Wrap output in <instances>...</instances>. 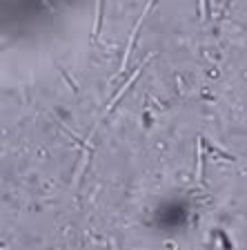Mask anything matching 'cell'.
Segmentation results:
<instances>
[{
    "instance_id": "obj_1",
    "label": "cell",
    "mask_w": 247,
    "mask_h": 250,
    "mask_svg": "<svg viewBox=\"0 0 247 250\" xmlns=\"http://www.w3.org/2000/svg\"><path fill=\"white\" fill-rule=\"evenodd\" d=\"M150 58H152V56H150ZM150 58H147V61H150ZM147 61H145V62H147ZM145 62H140V65H138V69H136V72H134V76L129 78L127 83H125V85H123V87H120V89H118V92H116V96H114V99H112V103H109V105H107V109H112V107H114V103H116V101H118V99H120V96H123V94H125V92H127V89H129V87H132V85H134V81H136V78H138V74H140V72H143V67H145Z\"/></svg>"
},
{
    "instance_id": "obj_2",
    "label": "cell",
    "mask_w": 247,
    "mask_h": 250,
    "mask_svg": "<svg viewBox=\"0 0 247 250\" xmlns=\"http://www.w3.org/2000/svg\"><path fill=\"white\" fill-rule=\"evenodd\" d=\"M103 5L105 0H98V7H96V22H94V36L100 34V25H103Z\"/></svg>"
},
{
    "instance_id": "obj_3",
    "label": "cell",
    "mask_w": 247,
    "mask_h": 250,
    "mask_svg": "<svg viewBox=\"0 0 247 250\" xmlns=\"http://www.w3.org/2000/svg\"><path fill=\"white\" fill-rule=\"evenodd\" d=\"M198 7H201V21H207V5H205V0H198Z\"/></svg>"
},
{
    "instance_id": "obj_4",
    "label": "cell",
    "mask_w": 247,
    "mask_h": 250,
    "mask_svg": "<svg viewBox=\"0 0 247 250\" xmlns=\"http://www.w3.org/2000/svg\"><path fill=\"white\" fill-rule=\"evenodd\" d=\"M150 7H152V2H150V5H147V9H150ZM147 9H145V14H147ZM143 18H145V16H143ZM143 18H140V21H143ZM140 21H138V25H140ZM136 29H138V27H136ZM136 29H134V31H132V38H134ZM129 42H132V41H129Z\"/></svg>"
}]
</instances>
